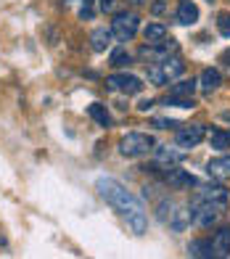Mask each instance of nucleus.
I'll return each mask as SVG.
<instances>
[{
    "instance_id": "obj_5",
    "label": "nucleus",
    "mask_w": 230,
    "mask_h": 259,
    "mask_svg": "<svg viewBox=\"0 0 230 259\" xmlns=\"http://www.w3.org/2000/svg\"><path fill=\"white\" fill-rule=\"evenodd\" d=\"M106 88L114 93H124V96H135V93L143 90V79L135 74H127V72H119V74L106 77Z\"/></svg>"
},
{
    "instance_id": "obj_22",
    "label": "nucleus",
    "mask_w": 230,
    "mask_h": 259,
    "mask_svg": "<svg viewBox=\"0 0 230 259\" xmlns=\"http://www.w3.org/2000/svg\"><path fill=\"white\" fill-rule=\"evenodd\" d=\"M111 66H117V69H124V66H130L132 64V56L124 51V48H117L111 53V61H109Z\"/></svg>"
},
{
    "instance_id": "obj_28",
    "label": "nucleus",
    "mask_w": 230,
    "mask_h": 259,
    "mask_svg": "<svg viewBox=\"0 0 230 259\" xmlns=\"http://www.w3.org/2000/svg\"><path fill=\"white\" fill-rule=\"evenodd\" d=\"M151 106H154V101H143V103H141V111H148Z\"/></svg>"
},
{
    "instance_id": "obj_1",
    "label": "nucleus",
    "mask_w": 230,
    "mask_h": 259,
    "mask_svg": "<svg viewBox=\"0 0 230 259\" xmlns=\"http://www.w3.org/2000/svg\"><path fill=\"white\" fill-rule=\"evenodd\" d=\"M96 188H98L101 198L117 209V214L127 222V228H130L135 235H143V233H146V211H143V204L137 201V198H135L119 180L101 178V180L96 183Z\"/></svg>"
},
{
    "instance_id": "obj_19",
    "label": "nucleus",
    "mask_w": 230,
    "mask_h": 259,
    "mask_svg": "<svg viewBox=\"0 0 230 259\" xmlns=\"http://www.w3.org/2000/svg\"><path fill=\"white\" fill-rule=\"evenodd\" d=\"M188 254L191 256H196V259H212L214 254H212V241H191V246H188Z\"/></svg>"
},
{
    "instance_id": "obj_23",
    "label": "nucleus",
    "mask_w": 230,
    "mask_h": 259,
    "mask_svg": "<svg viewBox=\"0 0 230 259\" xmlns=\"http://www.w3.org/2000/svg\"><path fill=\"white\" fill-rule=\"evenodd\" d=\"M217 29H220L222 37H230V14H227V11L217 14Z\"/></svg>"
},
{
    "instance_id": "obj_11",
    "label": "nucleus",
    "mask_w": 230,
    "mask_h": 259,
    "mask_svg": "<svg viewBox=\"0 0 230 259\" xmlns=\"http://www.w3.org/2000/svg\"><path fill=\"white\" fill-rule=\"evenodd\" d=\"M164 180L169 183V188H196V185H199V180L193 178V175H188L186 169H180V167L169 169V172L164 175Z\"/></svg>"
},
{
    "instance_id": "obj_20",
    "label": "nucleus",
    "mask_w": 230,
    "mask_h": 259,
    "mask_svg": "<svg viewBox=\"0 0 230 259\" xmlns=\"http://www.w3.org/2000/svg\"><path fill=\"white\" fill-rule=\"evenodd\" d=\"M87 114H90V119H96L101 127H109L111 124V114L106 111V106H103V103H90Z\"/></svg>"
},
{
    "instance_id": "obj_29",
    "label": "nucleus",
    "mask_w": 230,
    "mask_h": 259,
    "mask_svg": "<svg viewBox=\"0 0 230 259\" xmlns=\"http://www.w3.org/2000/svg\"><path fill=\"white\" fill-rule=\"evenodd\" d=\"M143 3H146V0H130V6H135V8H137V6H143Z\"/></svg>"
},
{
    "instance_id": "obj_16",
    "label": "nucleus",
    "mask_w": 230,
    "mask_h": 259,
    "mask_svg": "<svg viewBox=\"0 0 230 259\" xmlns=\"http://www.w3.org/2000/svg\"><path fill=\"white\" fill-rule=\"evenodd\" d=\"M111 40H114V34H111V27L106 29V27H98V29H93V34H90V45H93V51L96 53H103L111 45Z\"/></svg>"
},
{
    "instance_id": "obj_21",
    "label": "nucleus",
    "mask_w": 230,
    "mask_h": 259,
    "mask_svg": "<svg viewBox=\"0 0 230 259\" xmlns=\"http://www.w3.org/2000/svg\"><path fill=\"white\" fill-rule=\"evenodd\" d=\"M209 143H212V148H217V151H225V148L230 146V135L222 133V130H212V133H209Z\"/></svg>"
},
{
    "instance_id": "obj_25",
    "label": "nucleus",
    "mask_w": 230,
    "mask_h": 259,
    "mask_svg": "<svg viewBox=\"0 0 230 259\" xmlns=\"http://www.w3.org/2000/svg\"><path fill=\"white\" fill-rule=\"evenodd\" d=\"M114 6H117V0H98V11H101V14H111Z\"/></svg>"
},
{
    "instance_id": "obj_6",
    "label": "nucleus",
    "mask_w": 230,
    "mask_h": 259,
    "mask_svg": "<svg viewBox=\"0 0 230 259\" xmlns=\"http://www.w3.org/2000/svg\"><path fill=\"white\" fill-rule=\"evenodd\" d=\"M191 209H193V222L201 228H214L222 214V209H217L214 204H206V201H193Z\"/></svg>"
},
{
    "instance_id": "obj_4",
    "label": "nucleus",
    "mask_w": 230,
    "mask_h": 259,
    "mask_svg": "<svg viewBox=\"0 0 230 259\" xmlns=\"http://www.w3.org/2000/svg\"><path fill=\"white\" fill-rule=\"evenodd\" d=\"M137 29H141V19H137L135 11H119V14H114V19H111L114 40L127 42V40H132L137 34Z\"/></svg>"
},
{
    "instance_id": "obj_10",
    "label": "nucleus",
    "mask_w": 230,
    "mask_h": 259,
    "mask_svg": "<svg viewBox=\"0 0 230 259\" xmlns=\"http://www.w3.org/2000/svg\"><path fill=\"white\" fill-rule=\"evenodd\" d=\"M206 172L209 178L214 180H230V156H217V159H209L206 161Z\"/></svg>"
},
{
    "instance_id": "obj_9",
    "label": "nucleus",
    "mask_w": 230,
    "mask_h": 259,
    "mask_svg": "<svg viewBox=\"0 0 230 259\" xmlns=\"http://www.w3.org/2000/svg\"><path fill=\"white\" fill-rule=\"evenodd\" d=\"M212 254L214 256H230V228L222 225L212 235Z\"/></svg>"
},
{
    "instance_id": "obj_13",
    "label": "nucleus",
    "mask_w": 230,
    "mask_h": 259,
    "mask_svg": "<svg viewBox=\"0 0 230 259\" xmlns=\"http://www.w3.org/2000/svg\"><path fill=\"white\" fill-rule=\"evenodd\" d=\"M191 220H193V209L191 206H177V209H172V214H169V228L180 233V230H186L191 225Z\"/></svg>"
},
{
    "instance_id": "obj_2",
    "label": "nucleus",
    "mask_w": 230,
    "mask_h": 259,
    "mask_svg": "<svg viewBox=\"0 0 230 259\" xmlns=\"http://www.w3.org/2000/svg\"><path fill=\"white\" fill-rule=\"evenodd\" d=\"M182 72H186V64H182V58L175 53V56L159 58L154 66H148V82L156 88H162L167 82H175L177 77H182Z\"/></svg>"
},
{
    "instance_id": "obj_26",
    "label": "nucleus",
    "mask_w": 230,
    "mask_h": 259,
    "mask_svg": "<svg viewBox=\"0 0 230 259\" xmlns=\"http://www.w3.org/2000/svg\"><path fill=\"white\" fill-rule=\"evenodd\" d=\"M220 64H222V69H227V72H230V48L220 56Z\"/></svg>"
},
{
    "instance_id": "obj_8",
    "label": "nucleus",
    "mask_w": 230,
    "mask_h": 259,
    "mask_svg": "<svg viewBox=\"0 0 230 259\" xmlns=\"http://www.w3.org/2000/svg\"><path fill=\"white\" fill-rule=\"evenodd\" d=\"M196 201H206V204H214L217 209H227V191L222 185H206V188H199L196 193Z\"/></svg>"
},
{
    "instance_id": "obj_3",
    "label": "nucleus",
    "mask_w": 230,
    "mask_h": 259,
    "mask_svg": "<svg viewBox=\"0 0 230 259\" xmlns=\"http://www.w3.org/2000/svg\"><path fill=\"white\" fill-rule=\"evenodd\" d=\"M156 148L154 138L146 135V133H127L119 140V154L127 156V159H137V156H146Z\"/></svg>"
},
{
    "instance_id": "obj_12",
    "label": "nucleus",
    "mask_w": 230,
    "mask_h": 259,
    "mask_svg": "<svg viewBox=\"0 0 230 259\" xmlns=\"http://www.w3.org/2000/svg\"><path fill=\"white\" fill-rule=\"evenodd\" d=\"M156 161H154V167H164V164H177L186 159V151H177V148H172V146H156Z\"/></svg>"
},
{
    "instance_id": "obj_7",
    "label": "nucleus",
    "mask_w": 230,
    "mask_h": 259,
    "mask_svg": "<svg viewBox=\"0 0 230 259\" xmlns=\"http://www.w3.org/2000/svg\"><path fill=\"white\" fill-rule=\"evenodd\" d=\"M204 138H206V127L204 124H188V127L177 130L175 146H180L182 151H188V148H196Z\"/></svg>"
},
{
    "instance_id": "obj_17",
    "label": "nucleus",
    "mask_w": 230,
    "mask_h": 259,
    "mask_svg": "<svg viewBox=\"0 0 230 259\" xmlns=\"http://www.w3.org/2000/svg\"><path fill=\"white\" fill-rule=\"evenodd\" d=\"M196 90H199V79H182L169 88V96L172 98H193Z\"/></svg>"
},
{
    "instance_id": "obj_27",
    "label": "nucleus",
    "mask_w": 230,
    "mask_h": 259,
    "mask_svg": "<svg viewBox=\"0 0 230 259\" xmlns=\"http://www.w3.org/2000/svg\"><path fill=\"white\" fill-rule=\"evenodd\" d=\"M151 11H154V14H162V11H164V0H156V3L151 6Z\"/></svg>"
},
{
    "instance_id": "obj_15",
    "label": "nucleus",
    "mask_w": 230,
    "mask_h": 259,
    "mask_svg": "<svg viewBox=\"0 0 230 259\" xmlns=\"http://www.w3.org/2000/svg\"><path fill=\"white\" fill-rule=\"evenodd\" d=\"M220 85H222V72H220V69H214V66L204 69L201 77H199V88H201L204 93H214Z\"/></svg>"
},
{
    "instance_id": "obj_24",
    "label": "nucleus",
    "mask_w": 230,
    "mask_h": 259,
    "mask_svg": "<svg viewBox=\"0 0 230 259\" xmlns=\"http://www.w3.org/2000/svg\"><path fill=\"white\" fill-rule=\"evenodd\" d=\"M96 16V0H82V8H79V19H93Z\"/></svg>"
},
{
    "instance_id": "obj_18",
    "label": "nucleus",
    "mask_w": 230,
    "mask_h": 259,
    "mask_svg": "<svg viewBox=\"0 0 230 259\" xmlns=\"http://www.w3.org/2000/svg\"><path fill=\"white\" fill-rule=\"evenodd\" d=\"M143 37H146L148 45H159V42L167 40V27L164 24H148L143 29Z\"/></svg>"
},
{
    "instance_id": "obj_14",
    "label": "nucleus",
    "mask_w": 230,
    "mask_h": 259,
    "mask_svg": "<svg viewBox=\"0 0 230 259\" xmlns=\"http://www.w3.org/2000/svg\"><path fill=\"white\" fill-rule=\"evenodd\" d=\"M177 21L182 27H191V24L199 21V8H196L193 0H180L177 3Z\"/></svg>"
}]
</instances>
